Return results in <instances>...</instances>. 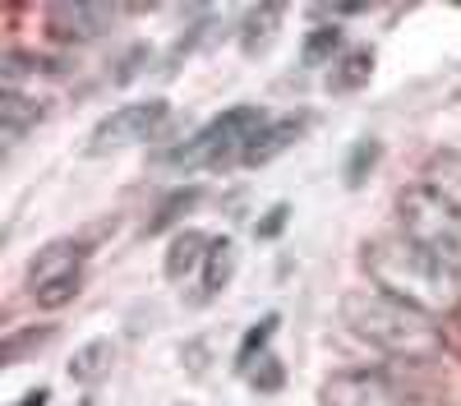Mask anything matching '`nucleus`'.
<instances>
[{
    "mask_svg": "<svg viewBox=\"0 0 461 406\" xmlns=\"http://www.w3.org/2000/svg\"><path fill=\"white\" fill-rule=\"evenodd\" d=\"M47 401H51V388H28L14 406H47Z\"/></svg>",
    "mask_w": 461,
    "mask_h": 406,
    "instance_id": "obj_28",
    "label": "nucleus"
},
{
    "mask_svg": "<svg viewBox=\"0 0 461 406\" xmlns=\"http://www.w3.org/2000/svg\"><path fill=\"white\" fill-rule=\"evenodd\" d=\"M282 19H286L282 5H254V10L245 14V23H240V51H245V56L267 51V47L277 42V32H282Z\"/></svg>",
    "mask_w": 461,
    "mask_h": 406,
    "instance_id": "obj_13",
    "label": "nucleus"
},
{
    "mask_svg": "<svg viewBox=\"0 0 461 406\" xmlns=\"http://www.w3.org/2000/svg\"><path fill=\"white\" fill-rule=\"evenodd\" d=\"M111 365H115V342L111 338H88L69 356V379L74 383H97V379L111 374Z\"/></svg>",
    "mask_w": 461,
    "mask_h": 406,
    "instance_id": "obj_14",
    "label": "nucleus"
},
{
    "mask_svg": "<svg viewBox=\"0 0 461 406\" xmlns=\"http://www.w3.org/2000/svg\"><path fill=\"white\" fill-rule=\"evenodd\" d=\"M319 406H443L393 369H337L319 383Z\"/></svg>",
    "mask_w": 461,
    "mask_h": 406,
    "instance_id": "obj_5",
    "label": "nucleus"
},
{
    "mask_svg": "<svg viewBox=\"0 0 461 406\" xmlns=\"http://www.w3.org/2000/svg\"><path fill=\"white\" fill-rule=\"evenodd\" d=\"M360 268L369 273V286L388 291V295H397V301L425 310L434 319H443V314H452L461 305V282L402 231L365 240Z\"/></svg>",
    "mask_w": 461,
    "mask_h": 406,
    "instance_id": "obj_1",
    "label": "nucleus"
},
{
    "mask_svg": "<svg viewBox=\"0 0 461 406\" xmlns=\"http://www.w3.org/2000/svg\"><path fill=\"white\" fill-rule=\"evenodd\" d=\"M341 323L351 328L360 342L378 347L383 356H397V360H434L443 351L438 319L397 301L388 291H378V286H351L346 291L341 295Z\"/></svg>",
    "mask_w": 461,
    "mask_h": 406,
    "instance_id": "obj_2",
    "label": "nucleus"
},
{
    "mask_svg": "<svg viewBox=\"0 0 461 406\" xmlns=\"http://www.w3.org/2000/svg\"><path fill=\"white\" fill-rule=\"evenodd\" d=\"M236 264H240V249L230 236H217L208 245V258H203V295H221L236 277Z\"/></svg>",
    "mask_w": 461,
    "mask_h": 406,
    "instance_id": "obj_16",
    "label": "nucleus"
},
{
    "mask_svg": "<svg viewBox=\"0 0 461 406\" xmlns=\"http://www.w3.org/2000/svg\"><path fill=\"white\" fill-rule=\"evenodd\" d=\"M88 249H93V245H84V240H51V245H42V249L32 254V264H28V291L47 286V282H56V277L79 273L84 258H88Z\"/></svg>",
    "mask_w": 461,
    "mask_h": 406,
    "instance_id": "obj_9",
    "label": "nucleus"
},
{
    "mask_svg": "<svg viewBox=\"0 0 461 406\" xmlns=\"http://www.w3.org/2000/svg\"><path fill=\"white\" fill-rule=\"evenodd\" d=\"M282 328V314H263V323H254L245 338H240V351H236V369L249 374L258 365V356H267V342H273V332Z\"/></svg>",
    "mask_w": 461,
    "mask_h": 406,
    "instance_id": "obj_20",
    "label": "nucleus"
},
{
    "mask_svg": "<svg viewBox=\"0 0 461 406\" xmlns=\"http://www.w3.org/2000/svg\"><path fill=\"white\" fill-rule=\"evenodd\" d=\"M282 383H286V365H282L273 351L258 356V365L249 369V388L263 392V397H273V392H282Z\"/></svg>",
    "mask_w": 461,
    "mask_h": 406,
    "instance_id": "obj_23",
    "label": "nucleus"
},
{
    "mask_svg": "<svg viewBox=\"0 0 461 406\" xmlns=\"http://www.w3.org/2000/svg\"><path fill=\"white\" fill-rule=\"evenodd\" d=\"M397 227L461 282V208L434 194L425 180H415L397 194Z\"/></svg>",
    "mask_w": 461,
    "mask_h": 406,
    "instance_id": "obj_3",
    "label": "nucleus"
},
{
    "mask_svg": "<svg viewBox=\"0 0 461 406\" xmlns=\"http://www.w3.org/2000/svg\"><path fill=\"white\" fill-rule=\"evenodd\" d=\"M314 14H332V19H346V14H369L365 0H351V5H319Z\"/></svg>",
    "mask_w": 461,
    "mask_h": 406,
    "instance_id": "obj_27",
    "label": "nucleus"
},
{
    "mask_svg": "<svg viewBox=\"0 0 461 406\" xmlns=\"http://www.w3.org/2000/svg\"><path fill=\"white\" fill-rule=\"evenodd\" d=\"M369 79H374V51H369V47H346V51L332 60V69H328V93H332V97H351V93H360Z\"/></svg>",
    "mask_w": 461,
    "mask_h": 406,
    "instance_id": "obj_11",
    "label": "nucleus"
},
{
    "mask_svg": "<svg viewBox=\"0 0 461 406\" xmlns=\"http://www.w3.org/2000/svg\"><path fill=\"white\" fill-rule=\"evenodd\" d=\"M378 158H383V143H378L374 134L356 139V143H351V153H346V162H341V180H346V190H365L369 176H374V167H378Z\"/></svg>",
    "mask_w": 461,
    "mask_h": 406,
    "instance_id": "obj_17",
    "label": "nucleus"
},
{
    "mask_svg": "<svg viewBox=\"0 0 461 406\" xmlns=\"http://www.w3.org/2000/svg\"><path fill=\"white\" fill-rule=\"evenodd\" d=\"M420 180H425L434 194H443L452 208H461V148H443V153H434L425 162V176Z\"/></svg>",
    "mask_w": 461,
    "mask_h": 406,
    "instance_id": "obj_15",
    "label": "nucleus"
},
{
    "mask_svg": "<svg viewBox=\"0 0 461 406\" xmlns=\"http://www.w3.org/2000/svg\"><path fill=\"white\" fill-rule=\"evenodd\" d=\"M341 51H346V47H341V28H337V23H319V28H310V32H304L300 65H310V69L328 65V69H332V60H337Z\"/></svg>",
    "mask_w": 461,
    "mask_h": 406,
    "instance_id": "obj_19",
    "label": "nucleus"
},
{
    "mask_svg": "<svg viewBox=\"0 0 461 406\" xmlns=\"http://www.w3.org/2000/svg\"><path fill=\"white\" fill-rule=\"evenodd\" d=\"M286 221H291V203H273V208H267V217L254 221V236L258 240H277L286 231Z\"/></svg>",
    "mask_w": 461,
    "mask_h": 406,
    "instance_id": "obj_24",
    "label": "nucleus"
},
{
    "mask_svg": "<svg viewBox=\"0 0 461 406\" xmlns=\"http://www.w3.org/2000/svg\"><path fill=\"white\" fill-rule=\"evenodd\" d=\"M208 236L203 231H189V227H180L171 240H167V254H162V273L171 277V282H185L194 268H203V258H208Z\"/></svg>",
    "mask_w": 461,
    "mask_h": 406,
    "instance_id": "obj_10",
    "label": "nucleus"
},
{
    "mask_svg": "<svg viewBox=\"0 0 461 406\" xmlns=\"http://www.w3.org/2000/svg\"><path fill=\"white\" fill-rule=\"evenodd\" d=\"M148 60H152V47H143V42H139V47H130V51H125V65L115 69V84H130Z\"/></svg>",
    "mask_w": 461,
    "mask_h": 406,
    "instance_id": "obj_26",
    "label": "nucleus"
},
{
    "mask_svg": "<svg viewBox=\"0 0 461 406\" xmlns=\"http://www.w3.org/2000/svg\"><path fill=\"white\" fill-rule=\"evenodd\" d=\"M438 332H443V351L461 360V305H456L452 314H443V319H438Z\"/></svg>",
    "mask_w": 461,
    "mask_h": 406,
    "instance_id": "obj_25",
    "label": "nucleus"
},
{
    "mask_svg": "<svg viewBox=\"0 0 461 406\" xmlns=\"http://www.w3.org/2000/svg\"><path fill=\"white\" fill-rule=\"evenodd\" d=\"M263 125H267V111H263V106H249V102H245V106H226L221 116H212L203 130L185 134L176 148H167L162 167H167V171H194V167H221V162H230V158L240 162L245 143H249Z\"/></svg>",
    "mask_w": 461,
    "mask_h": 406,
    "instance_id": "obj_4",
    "label": "nucleus"
},
{
    "mask_svg": "<svg viewBox=\"0 0 461 406\" xmlns=\"http://www.w3.org/2000/svg\"><path fill=\"white\" fill-rule=\"evenodd\" d=\"M47 37L60 47H84L93 37H102L115 23V5H97V0H56L42 10Z\"/></svg>",
    "mask_w": 461,
    "mask_h": 406,
    "instance_id": "obj_7",
    "label": "nucleus"
},
{
    "mask_svg": "<svg viewBox=\"0 0 461 406\" xmlns=\"http://www.w3.org/2000/svg\"><path fill=\"white\" fill-rule=\"evenodd\" d=\"M51 338H56V328H51V323H47V328H23V332H14V338L0 342V365L23 360V351H37V347L51 342Z\"/></svg>",
    "mask_w": 461,
    "mask_h": 406,
    "instance_id": "obj_22",
    "label": "nucleus"
},
{
    "mask_svg": "<svg viewBox=\"0 0 461 406\" xmlns=\"http://www.w3.org/2000/svg\"><path fill=\"white\" fill-rule=\"evenodd\" d=\"M84 268L79 273H69V277H56V282H47V286H37L32 291V301L42 305V310H65L69 301H79V291H84Z\"/></svg>",
    "mask_w": 461,
    "mask_h": 406,
    "instance_id": "obj_21",
    "label": "nucleus"
},
{
    "mask_svg": "<svg viewBox=\"0 0 461 406\" xmlns=\"http://www.w3.org/2000/svg\"><path fill=\"white\" fill-rule=\"evenodd\" d=\"M304 125H310V116H277V121H267L249 143H245V153H240V167L245 171H258L267 162H277L286 148H295L304 139Z\"/></svg>",
    "mask_w": 461,
    "mask_h": 406,
    "instance_id": "obj_8",
    "label": "nucleus"
},
{
    "mask_svg": "<svg viewBox=\"0 0 461 406\" xmlns=\"http://www.w3.org/2000/svg\"><path fill=\"white\" fill-rule=\"evenodd\" d=\"M171 116V102L167 97H143V102H125L106 111V116L93 125L88 134V153L102 158V153H121V148H134V143H148L158 139L162 125Z\"/></svg>",
    "mask_w": 461,
    "mask_h": 406,
    "instance_id": "obj_6",
    "label": "nucleus"
},
{
    "mask_svg": "<svg viewBox=\"0 0 461 406\" xmlns=\"http://www.w3.org/2000/svg\"><path fill=\"white\" fill-rule=\"evenodd\" d=\"M42 102L37 97H28L23 88H0V134H5V148L10 143H19L37 121H42Z\"/></svg>",
    "mask_w": 461,
    "mask_h": 406,
    "instance_id": "obj_12",
    "label": "nucleus"
},
{
    "mask_svg": "<svg viewBox=\"0 0 461 406\" xmlns=\"http://www.w3.org/2000/svg\"><path fill=\"white\" fill-rule=\"evenodd\" d=\"M203 203V185H180V190H171L167 199H162V208L148 217V231L152 236H162V231H171L176 221L185 217V212H194Z\"/></svg>",
    "mask_w": 461,
    "mask_h": 406,
    "instance_id": "obj_18",
    "label": "nucleus"
}]
</instances>
